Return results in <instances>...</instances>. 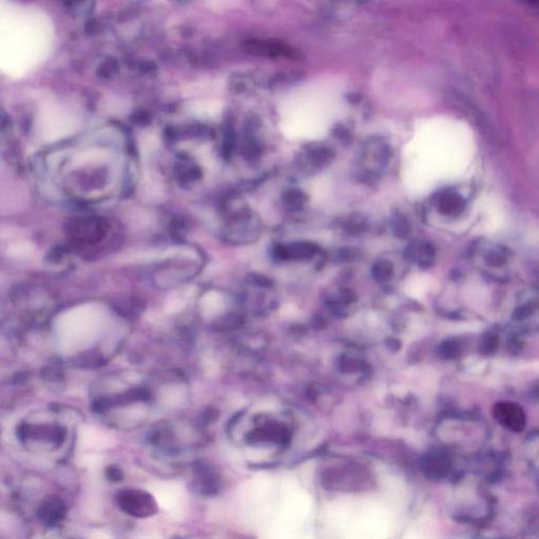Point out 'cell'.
Wrapping results in <instances>:
<instances>
[{
  "label": "cell",
  "instance_id": "obj_2",
  "mask_svg": "<svg viewBox=\"0 0 539 539\" xmlns=\"http://www.w3.org/2000/svg\"><path fill=\"white\" fill-rule=\"evenodd\" d=\"M243 50L253 56L301 61L303 55L296 49L277 40H249L243 42Z\"/></svg>",
  "mask_w": 539,
  "mask_h": 539
},
{
  "label": "cell",
  "instance_id": "obj_18",
  "mask_svg": "<svg viewBox=\"0 0 539 539\" xmlns=\"http://www.w3.org/2000/svg\"><path fill=\"white\" fill-rule=\"evenodd\" d=\"M342 2H354V4H363V2L367 1V0H340Z\"/></svg>",
  "mask_w": 539,
  "mask_h": 539
},
{
  "label": "cell",
  "instance_id": "obj_15",
  "mask_svg": "<svg viewBox=\"0 0 539 539\" xmlns=\"http://www.w3.org/2000/svg\"><path fill=\"white\" fill-rule=\"evenodd\" d=\"M332 134L338 139V140L342 141V143H349L350 141V133L349 130H346L344 126L338 125L333 129Z\"/></svg>",
  "mask_w": 539,
  "mask_h": 539
},
{
  "label": "cell",
  "instance_id": "obj_17",
  "mask_svg": "<svg viewBox=\"0 0 539 539\" xmlns=\"http://www.w3.org/2000/svg\"><path fill=\"white\" fill-rule=\"evenodd\" d=\"M523 4H527V6H532L534 10L539 12V0H521Z\"/></svg>",
  "mask_w": 539,
  "mask_h": 539
},
{
  "label": "cell",
  "instance_id": "obj_13",
  "mask_svg": "<svg viewBox=\"0 0 539 539\" xmlns=\"http://www.w3.org/2000/svg\"><path fill=\"white\" fill-rule=\"evenodd\" d=\"M249 278L251 284L260 286V288L270 289L273 286V281L269 277H267V276L262 275V274H252Z\"/></svg>",
  "mask_w": 539,
  "mask_h": 539
},
{
  "label": "cell",
  "instance_id": "obj_19",
  "mask_svg": "<svg viewBox=\"0 0 539 539\" xmlns=\"http://www.w3.org/2000/svg\"><path fill=\"white\" fill-rule=\"evenodd\" d=\"M174 1L178 4H189L191 0H174Z\"/></svg>",
  "mask_w": 539,
  "mask_h": 539
},
{
  "label": "cell",
  "instance_id": "obj_8",
  "mask_svg": "<svg viewBox=\"0 0 539 539\" xmlns=\"http://www.w3.org/2000/svg\"><path fill=\"white\" fill-rule=\"evenodd\" d=\"M95 0H65L66 8L76 18L87 17L93 12Z\"/></svg>",
  "mask_w": 539,
  "mask_h": 539
},
{
  "label": "cell",
  "instance_id": "obj_14",
  "mask_svg": "<svg viewBox=\"0 0 539 539\" xmlns=\"http://www.w3.org/2000/svg\"><path fill=\"white\" fill-rule=\"evenodd\" d=\"M119 68V63L114 61V59H106L102 65L98 68V72H102V74H110V72H117Z\"/></svg>",
  "mask_w": 539,
  "mask_h": 539
},
{
  "label": "cell",
  "instance_id": "obj_1",
  "mask_svg": "<svg viewBox=\"0 0 539 539\" xmlns=\"http://www.w3.org/2000/svg\"><path fill=\"white\" fill-rule=\"evenodd\" d=\"M116 504L130 516L145 519L157 513L155 499L151 494L138 489H126L116 494Z\"/></svg>",
  "mask_w": 539,
  "mask_h": 539
},
{
  "label": "cell",
  "instance_id": "obj_10",
  "mask_svg": "<svg viewBox=\"0 0 539 539\" xmlns=\"http://www.w3.org/2000/svg\"><path fill=\"white\" fill-rule=\"evenodd\" d=\"M308 198L303 191L297 189L288 190L282 194V202L292 211H298L307 202Z\"/></svg>",
  "mask_w": 539,
  "mask_h": 539
},
{
  "label": "cell",
  "instance_id": "obj_5",
  "mask_svg": "<svg viewBox=\"0 0 539 539\" xmlns=\"http://www.w3.org/2000/svg\"><path fill=\"white\" fill-rule=\"evenodd\" d=\"M284 248H286V260L305 262V260H312L317 253V247L310 241H298V243L284 246Z\"/></svg>",
  "mask_w": 539,
  "mask_h": 539
},
{
  "label": "cell",
  "instance_id": "obj_4",
  "mask_svg": "<svg viewBox=\"0 0 539 539\" xmlns=\"http://www.w3.org/2000/svg\"><path fill=\"white\" fill-rule=\"evenodd\" d=\"M67 508L59 498L49 497L40 504L37 516L42 523L54 527L65 519Z\"/></svg>",
  "mask_w": 539,
  "mask_h": 539
},
{
  "label": "cell",
  "instance_id": "obj_16",
  "mask_svg": "<svg viewBox=\"0 0 539 539\" xmlns=\"http://www.w3.org/2000/svg\"><path fill=\"white\" fill-rule=\"evenodd\" d=\"M107 477L113 483L121 481L123 478V471L117 466H111L106 472Z\"/></svg>",
  "mask_w": 539,
  "mask_h": 539
},
{
  "label": "cell",
  "instance_id": "obj_3",
  "mask_svg": "<svg viewBox=\"0 0 539 539\" xmlns=\"http://www.w3.org/2000/svg\"><path fill=\"white\" fill-rule=\"evenodd\" d=\"M494 415L504 427L509 428L512 431H521L525 428V414L523 408H519L516 404H496Z\"/></svg>",
  "mask_w": 539,
  "mask_h": 539
},
{
  "label": "cell",
  "instance_id": "obj_12",
  "mask_svg": "<svg viewBox=\"0 0 539 539\" xmlns=\"http://www.w3.org/2000/svg\"><path fill=\"white\" fill-rule=\"evenodd\" d=\"M392 226L394 234L396 235L397 237L404 238V237L408 236V233H410V224H408V220L403 217V216H399V217L395 218Z\"/></svg>",
  "mask_w": 539,
  "mask_h": 539
},
{
  "label": "cell",
  "instance_id": "obj_7",
  "mask_svg": "<svg viewBox=\"0 0 539 539\" xmlns=\"http://www.w3.org/2000/svg\"><path fill=\"white\" fill-rule=\"evenodd\" d=\"M216 481L215 474L209 468L202 466L196 471L194 490L202 495H211L216 490Z\"/></svg>",
  "mask_w": 539,
  "mask_h": 539
},
{
  "label": "cell",
  "instance_id": "obj_9",
  "mask_svg": "<svg viewBox=\"0 0 539 539\" xmlns=\"http://www.w3.org/2000/svg\"><path fill=\"white\" fill-rule=\"evenodd\" d=\"M394 267L388 260H378L372 267V277L377 282H387L392 279Z\"/></svg>",
  "mask_w": 539,
  "mask_h": 539
},
{
  "label": "cell",
  "instance_id": "obj_6",
  "mask_svg": "<svg viewBox=\"0 0 539 539\" xmlns=\"http://www.w3.org/2000/svg\"><path fill=\"white\" fill-rule=\"evenodd\" d=\"M308 157L316 168L328 166L334 160L335 152L320 143H312L307 147Z\"/></svg>",
  "mask_w": 539,
  "mask_h": 539
},
{
  "label": "cell",
  "instance_id": "obj_11",
  "mask_svg": "<svg viewBox=\"0 0 539 539\" xmlns=\"http://www.w3.org/2000/svg\"><path fill=\"white\" fill-rule=\"evenodd\" d=\"M359 251L356 248H340L333 254L335 262H350L358 258Z\"/></svg>",
  "mask_w": 539,
  "mask_h": 539
}]
</instances>
